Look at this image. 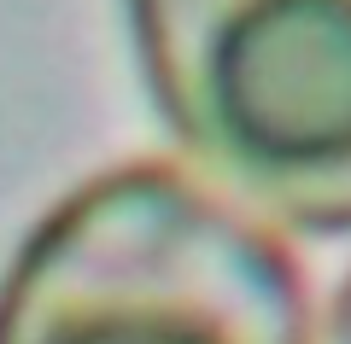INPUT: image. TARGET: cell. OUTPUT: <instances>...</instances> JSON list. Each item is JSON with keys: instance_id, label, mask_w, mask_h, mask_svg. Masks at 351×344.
Masks as SVG:
<instances>
[{"instance_id": "cell-1", "label": "cell", "mask_w": 351, "mask_h": 344, "mask_svg": "<svg viewBox=\"0 0 351 344\" xmlns=\"http://www.w3.org/2000/svg\"><path fill=\"white\" fill-rule=\"evenodd\" d=\"M0 344H304L276 239L170 163L88 175L0 280Z\"/></svg>"}, {"instance_id": "cell-2", "label": "cell", "mask_w": 351, "mask_h": 344, "mask_svg": "<svg viewBox=\"0 0 351 344\" xmlns=\"http://www.w3.org/2000/svg\"><path fill=\"white\" fill-rule=\"evenodd\" d=\"M152 105L234 198L351 234V0H123Z\"/></svg>"}, {"instance_id": "cell-3", "label": "cell", "mask_w": 351, "mask_h": 344, "mask_svg": "<svg viewBox=\"0 0 351 344\" xmlns=\"http://www.w3.org/2000/svg\"><path fill=\"white\" fill-rule=\"evenodd\" d=\"M334 344H351V280H346V292L334 304Z\"/></svg>"}]
</instances>
